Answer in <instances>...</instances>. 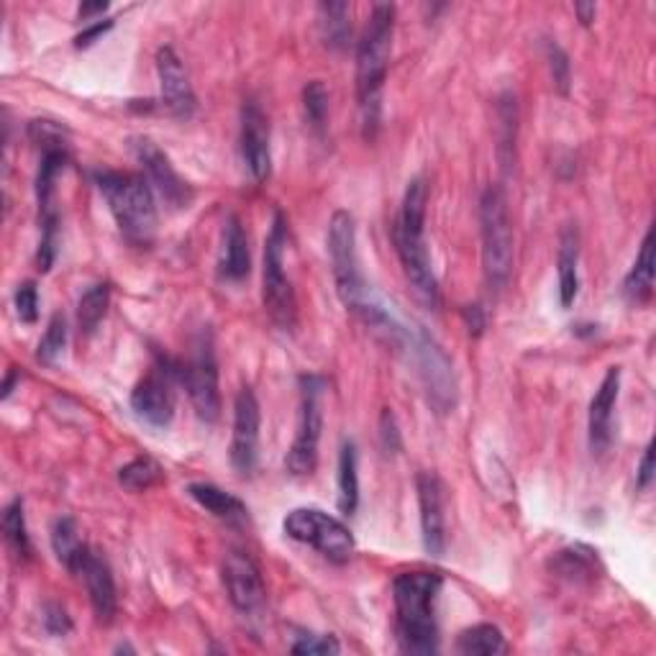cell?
Returning <instances> with one entry per match:
<instances>
[{
	"instance_id": "obj_1",
	"label": "cell",
	"mask_w": 656,
	"mask_h": 656,
	"mask_svg": "<svg viewBox=\"0 0 656 656\" xmlns=\"http://www.w3.org/2000/svg\"><path fill=\"white\" fill-rule=\"evenodd\" d=\"M392 37H396V6L377 3L357 44V109L367 142H375L382 126V95Z\"/></svg>"
},
{
	"instance_id": "obj_2",
	"label": "cell",
	"mask_w": 656,
	"mask_h": 656,
	"mask_svg": "<svg viewBox=\"0 0 656 656\" xmlns=\"http://www.w3.org/2000/svg\"><path fill=\"white\" fill-rule=\"evenodd\" d=\"M328 257H331L336 293H339L347 310L362 318L367 326L382 328L390 336L403 334L392 324V318L385 314V308L372 298V290L367 287L357 257L355 216L349 211H336L331 216V224H328Z\"/></svg>"
},
{
	"instance_id": "obj_3",
	"label": "cell",
	"mask_w": 656,
	"mask_h": 656,
	"mask_svg": "<svg viewBox=\"0 0 656 656\" xmlns=\"http://www.w3.org/2000/svg\"><path fill=\"white\" fill-rule=\"evenodd\" d=\"M441 585L444 580L437 572H403L392 580L398 646L403 654L431 656L439 652L437 601Z\"/></svg>"
},
{
	"instance_id": "obj_4",
	"label": "cell",
	"mask_w": 656,
	"mask_h": 656,
	"mask_svg": "<svg viewBox=\"0 0 656 656\" xmlns=\"http://www.w3.org/2000/svg\"><path fill=\"white\" fill-rule=\"evenodd\" d=\"M426 203H429V187L421 177L410 180L400 205L396 228H392V239L400 257V265L406 269L408 283L413 285L418 300L429 308H439L441 293L437 275H433L429 246H426Z\"/></svg>"
},
{
	"instance_id": "obj_5",
	"label": "cell",
	"mask_w": 656,
	"mask_h": 656,
	"mask_svg": "<svg viewBox=\"0 0 656 656\" xmlns=\"http://www.w3.org/2000/svg\"><path fill=\"white\" fill-rule=\"evenodd\" d=\"M93 180L109 203L123 239L139 249L152 246L154 236H157V205H154L150 180L113 170H95Z\"/></svg>"
},
{
	"instance_id": "obj_6",
	"label": "cell",
	"mask_w": 656,
	"mask_h": 656,
	"mask_svg": "<svg viewBox=\"0 0 656 656\" xmlns=\"http://www.w3.org/2000/svg\"><path fill=\"white\" fill-rule=\"evenodd\" d=\"M482 269L492 290H503L513 273V224L505 191L490 185L480 198Z\"/></svg>"
},
{
	"instance_id": "obj_7",
	"label": "cell",
	"mask_w": 656,
	"mask_h": 656,
	"mask_svg": "<svg viewBox=\"0 0 656 656\" xmlns=\"http://www.w3.org/2000/svg\"><path fill=\"white\" fill-rule=\"evenodd\" d=\"M287 249V221L283 213H275L273 228L265 244V269H262V300L273 324L283 331H293L298 324V300L290 277L285 273Z\"/></svg>"
},
{
	"instance_id": "obj_8",
	"label": "cell",
	"mask_w": 656,
	"mask_h": 656,
	"mask_svg": "<svg viewBox=\"0 0 656 656\" xmlns=\"http://www.w3.org/2000/svg\"><path fill=\"white\" fill-rule=\"evenodd\" d=\"M324 392L326 380L318 375L300 377V413L298 431L290 451H287L285 467L295 478H308L316 472L318 464V444H321L324 431Z\"/></svg>"
},
{
	"instance_id": "obj_9",
	"label": "cell",
	"mask_w": 656,
	"mask_h": 656,
	"mask_svg": "<svg viewBox=\"0 0 656 656\" xmlns=\"http://www.w3.org/2000/svg\"><path fill=\"white\" fill-rule=\"evenodd\" d=\"M283 529L293 541H300L334 564H347L355 556V536L339 519L318 508H295L285 515Z\"/></svg>"
},
{
	"instance_id": "obj_10",
	"label": "cell",
	"mask_w": 656,
	"mask_h": 656,
	"mask_svg": "<svg viewBox=\"0 0 656 656\" xmlns=\"http://www.w3.org/2000/svg\"><path fill=\"white\" fill-rule=\"evenodd\" d=\"M68 150H49L41 154V164L37 172V203H39V269L49 273L57 259V246H60V211H57V177L68 167Z\"/></svg>"
},
{
	"instance_id": "obj_11",
	"label": "cell",
	"mask_w": 656,
	"mask_h": 656,
	"mask_svg": "<svg viewBox=\"0 0 656 656\" xmlns=\"http://www.w3.org/2000/svg\"><path fill=\"white\" fill-rule=\"evenodd\" d=\"M177 382L187 390V398H191L198 418H203L205 423L218 421V365L216 357H213L211 344H201L198 351H195L187 362H177Z\"/></svg>"
},
{
	"instance_id": "obj_12",
	"label": "cell",
	"mask_w": 656,
	"mask_h": 656,
	"mask_svg": "<svg viewBox=\"0 0 656 656\" xmlns=\"http://www.w3.org/2000/svg\"><path fill=\"white\" fill-rule=\"evenodd\" d=\"M172 382H177V362L162 357L157 372L146 375L131 392V408L134 413L154 429H167L175 418V396Z\"/></svg>"
},
{
	"instance_id": "obj_13",
	"label": "cell",
	"mask_w": 656,
	"mask_h": 656,
	"mask_svg": "<svg viewBox=\"0 0 656 656\" xmlns=\"http://www.w3.org/2000/svg\"><path fill=\"white\" fill-rule=\"evenodd\" d=\"M131 150H134L139 164L144 167L152 191H157L164 205H170L172 211H185L187 205L193 203L191 183H185V180L177 175V170L172 167L167 154H164L152 139L146 136L134 139V142H131Z\"/></svg>"
},
{
	"instance_id": "obj_14",
	"label": "cell",
	"mask_w": 656,
	"mask_h": 656,
	"mask_svg": "<svg viewBox=\"0 0 656 656\" xmlns=\"http://www.w3.org/2000/svg\"><path fill=\"white\" fill-rule=\"evenodd\" d=\"M416 365L421 372L423 388L429 392V403L437 408V413H449L457 406V382L451 372V362L444 355V349L431 339L429 334H418L413 341Z\"/></svg>"
},
{
	"instance_id": "obj_15",
	"label": "cell",
	"mask_w": 656,
	"mask_h": 656,
	"mask_svg": "<svg viewBox=\"0 0 656 656\" xmlns=\"http://www.w3.org/2000/svg\"><path fill=\"white\" fill-rule=\"evenodd\" d=\"M259 426L262 410L252 388H242L234 403V433H232V467L242 478L257 470L259 462Z\"/></svg>"
},
{
	"instance_id": "obj_16",
	"label": "cell",
	"mask_w": 656,
	"mask_h": 656,
	"mask_svg": "<svg viewBox=\"0 0 656 656\" xmlns=\"http://www.w3.org/2000/svg\"><path fill=\"white\" fill-rule=\"evenodd\" d=\"M239 150L254 183H265L273 172V150H269V121L257 101H246L242 105Z\"/></svg>"
},
{
	"instance_id": "obj_17",
	"label": "cell",
	"mask_w": 656,
	"mask_h": 656,
	"mask_svg": "<svg viewBox=\"0 0 656 656\" xmlns=\"http://www.w3.org/2000/svg\"><path fill=\"white\" fill-rule=\"evenodd\" d=\"M224 585L228 601H232V605L239 613H257L267 601V587L265 580H262L257 562L246 552H239V549L226 554Z\"/></svg>"
},
{
	"instance_id": "obj_18",
	"label": "cell",
	"mask_w": 656,
	"mask_h": 656,
	"mask_svg": "<svg viewBox=\"0 0 656 656\" xmlns=\"http://www.w3.org/2000/svg\"><path fill=\"white\" fill-rule=\"evenodd\" d=\"M418 508H421V536L423 549L431 556H444L447 552V513H444V485L433 472H418L416 478Z\"/></svg>"
},
{
	"instance_id": "obj_19",
	"label": "cell",
	"mask_w": 656,
	"mask_h": 656,
	"mask_svg": "<svg viewBox=\"0 0 656 656\" xmlns=\"http://www.w3.org/2000/svg\"><path fill=\"white\" fill-rule=\"evenodd\" d=\"M70 572L78 574V577L85 582L90 605H93L98 623H103V626L113 623L119 608V597H116V582H113V572L109 567V562H105L98 552H93V549L85 546V552L80 554V560Z\"/></svg>"
},
{
	"instance_id": "obj_20",
	"label": "cell",
	"mask_w": 656,
	"mask_h": 656,
	"mask_svg": "<svg viewBox=\"0 0 656 656\" xmlns=\"http://www.w3.org/2000/svg\"><path fill=\"white\" fill-rule=\"evenodd\" d=\"M157 78L164 109L177 119H191L198 109V101H195V90L185 64L172 47H162L157 52Z\"/></svg>"
},
{
	"instance_id": "obj_21",
	"label": "cell",
	"mask_w": 656,
	"mask_h": 656,
	"mask_svg": "<svg viewBox=\"0 0 656 656\" xmlns=\"http://www.w3.org/2000/svg\"><path fill=\"white\" fill-rule=\"evenodd\" d=\"M621 396V369L611 367L605 372L601 388L595 390L587 410V439L595 457H603L613 441V410Z\"/></svg>"
},
{
	"instance_id": "obj_22",
	"label": "cell",
	"mask_w": 656,
	"mask_h": 656,
	"mask_svg": "<svg viewBox=\"0 0 656 656\" xmlns=\"http://www.w3.org/2000/svg\"><path fill=\"white\" fill-rule=\"evenodd\" d=\"M252 269L249 239L239 216H228L224 224V244H221L218 273L228 283H242Z\"/></svg>"
},
{
	"instance_id": "obj_23",
	"label": "cell",
	"mask_w": 656,
	"mask_h": 656,
	"mask_svg": "<svg viewBox=\"0 0 656 656\" xmlns=\"http://www.w3.org/2000/svg\"><path fill=\"white\" fill-rule=\"evenodd\" d=\"M187 495H191L203 511H208L213 519L224 521L226 526H244V523L249 521V511H246L242 500L232 495V492L211 485V482H193V485L187 488Z\"/></svg>"
},
{
	"instance_id": "obj_24",
	"label": "cell",
	"mask_w": 656,
	"mask_h": 656,
	"mask_svg": "<svg viewBox=\"0 0 656 656\" xmlns=\"http://www.w3.org/2000/svg\"><path fill=\"white\" fill-rule=\"evenodd\" d=\"M556 275H560V303L562 308H570L580 295V232L574 224L562 228Z\"/></svg>"
},
{
	"instance_id": "obj_25",
	"label": "cell",
	"mask_w": 656,
	"mask_h": 656,
	"mask_svg": "<svg viewBox=\"0 0 656 656\" xmlns=\"http://www.w3.org/2000/svg\"><path fill=\"white\" fill-rule=\"evenodd\" d=\"M549 570H552L556 577L570 580V582H593L601 572V564H597V552L590 546L574 544L567 549H560L552 560H549Z\"/></svg>"
},
{
	"instance_id": "obj_26",
	"label": "cell",
	"mask_w": 656,
	"mask_h": 656,
	"mask_svg": "<svg viewBox=\"0 0 656 656\" xmlns=\"http://www.w3.org/2000/svg\"><path fill=\"white\" fill-rule=\"evenodd\" d=\"M623 293L631 303L642 306V303L652 300L654 293V228H649L638 249V257L631 267V273L623 280Z\"/></svg>"
},
{
	"instance_id": "obj_27",
	"label": "cell",
	"mask_w": 656,
	"mask_h": 656,
	"mask_svg": "<svg viewBox=\"0 0 656 656\" xmlns=\"http://www.w3.org/2000/svg\"><path fill=\"white\" fill-rule=\"evenodd\" d=\"M515 142H519V101L513 93L498 98V160L505 172L515 167Z\"/></svg>"
},
{
	"instance_id": "obj_28",
	"label": "cell",
	"mask_w": 656,
	"mask_h": 656,
	"mask_svg": "<svg viewBox=\"0 0 656 656\" xmlns=\"http://www.w3.org/2000/svg\"><path fill=\"white\" fill-rule=\"evenodd\" d=\"M457 652L462 656H495L505 654L508 644L503 631L498 626H492V623H478V626L459 634Z\"/></svg>"
},
{
	"instance_id": "obj_29",
	"label": "cell",
	"mask_w": 656,
	"mask_h": 656,
	"mask_svg": "<svg viewBox=\"0 0 656 656\" xmlns=\"http://www.w3.org/2000/svg\"><path fill=\"white\" fill-rule=\"evenodd\" d=\"M359 508V470H357V444L344 441L339 451V511L355 515Z\"/></svg>"
},
{
	"instance_id": "obj_30",
	"label": "cell",
	"mask_w": 656,
	"mask_h": 656,
	"mask_svg": "<svg viewBox=\"0 0 656 656\" xmlns=\"http://www.w3.org/2000/svg\"><path fill=\"white\" fill-rule=\"evenodd\" d=\"M109 306H111L109 283H98L82 293V298L78 303V328L82 336L95 334V328L101 326L105 314H109Z\"/></svg>"
},
{
	"instance_id": "obj_31",
	"label": "cell",
	"mask_w": 656,
	"mask_h": 656,
	"mask_svg": "<svg viewBox=\"0 0 656 656\" xmlns=\"http://www.w3.org/2000/svg\"><path fill=\"white\" fill-rule=\"evenodd\" d=\"M318 27L326 47L344 49L351 37V8L347 3H321L318 6Z\"/></svg>"
},
{
	"instance_id": "obj_32",
	"label": "cell",
	"mask_w": 656,
	"mask_h": 656,
	"mask_svg": "<svg viewBox=\"0 0 656 656\" xmlns=\"http://www.w3.org/2000/svg\"><path fill=\"white\" fill-rule=\"evenodd\" d=\"M164 478L162 467L152 457H136L129 464L119 470V482L129 492H144L154 485H160Z\"/></svg>"
},
{
	"instance_id": "obj_33",
	"label": "cell",
	"mask_w": 656,
	"mask_h": 656,
	"mask_svg": "<svg viewBox=\"0 0 656 656\" xmlns=\"http://www.w3.org/2000/svg\"><path fill=\"white\" fill-rule=\"evenodd\" d=\"M3 533L6 541L11 544V549L23 560H29L31 552V539H29V529H27V515H23V500L16 498L6 505L3 511Z\"/></svg>"
},
{
	"instance_id": "obj_34",
	"label": "cell",
	"mask_w": 656,
	"mask_h": 656,
	"mask_svg": "<svg viewBox=\"0 0 656 656\" xmlns=\"http://www.w3.org/2000/svg\"><path fill=\"white\" fill-rule=\"evenodd\" d=\"M52 549L64 567L72 570L75 562L80 560V554L85 552V544L80 541L78 533V523L72 519H60L52 529Z\"/></svg>"
},
{
	"instance_id": "obj_35",
	"label": "cell",
	"mask_w": 656,
	"mask_h": 656,
	"mask_svg": "<svg viewBox=\"0 0 656 656\" xmlns=\"http://www.w3.org/2000/svg\"><path fill=\"white\" fill-rule=\"evenodd\" d=\"M303 111H306L310 129H314L318 136H324L328 126V93L321 80L308 82V85L303 88Z\"/></svg>"
},
{
	"instance_id": "obj_36",
	"label": "cell",
	"mask_w": 656,
	"mask_h": 656,
	"mask_svg": "<svg viewBox=\"0 0 656 656\" xmlns=\"http://www.w3.org/2000/svg\"><path fill=\"white\" fill-rule=\"evenodd\" d=\"M64 347H68V321H64L62 314H57L52 321H49L44 336H41L37 359L41 365H54L57 359L62 357Z\"/></svg>"
},
{
	"instance_id": "obj_37",
	"label": "cell",
	"mask_w": 656,
	"mask_h": 656,
	"mask_svg": "<svg viewBox=\"0 0 656 656\" xmlns=\"http://www.w3.org/2000/svg\"><path fill=\"white\" fill-rule=\"evenodd\" d=\"M29 136H31V142L39 144L44 152H49V150H68V142H70L68 129H64L62 123L47 121V119L31 121L29 123Z\"/></svg>"
},
{
	"instance_id": "obj_38",
	"label": "cell",
	"mask_w": 656,
	"mask_h": 656,
	"mask_svg": "<svg viewBox=\"0 0 656 656\" xmlns=\"http://www.w3.org/2000/svg\"><path fill=\"white\" fill-rule=\"evenodd\" d=\"M546 60H549V70H552L554 88L560 90L562 95H567V93H570V85H572L570 57L564 54V49H562L560 44H554V41H549V44H546Z\"/></svg>"
},
{
	"instance_id": "obj_39",
	"label": "cell",
	"mask_w": 656,
	"mask_h": 656,
	"mask_svg": "<svg viewBox=\"0 0 656 656\" xmlns=\"http://www.w3.org/2000/svg\"><path fill=\"white\" fill-rule=\"evenodd\" d=\"M13 306H16V314L23 324H37L39 318V290H37V283L34 280H27L16 287L13 293Z\"/></svg>"
},
{
	"instance_id": "obj_40",
	"label": "cell",
	"mask_w": 656,
	"mask_h": 656,
	"mask_svg": "<svg viewBox=\"0 0 656 656\" xmlns=\"http://www.w3.org/2000/svg\"><path fill=\"white\" fill-rule=\"evenodd\" d=\"M293 654L298 656H314V654H339L341 646L334 636H321V634H300L298 642L290 646Z\"/></svg>"
},
{
	"instance_id": "obj_41",
	"label": "cell",
	"mask_w": 656,
	"mask_h": 656,
	"mask_svg": "<svg viewBox=\"0 0 656 656\" xmlns=\"http://www.w3.org/2000/svg\"><path fill=\"white\" fill-rule=\"evenodd\" d=\"M41 623H44V631L49 636H68L72 631V618L68 611L57 603H47L44 611H41Z\"/></svg>"
},
{
	"instance_id": "obj_42",
	"label": "cell",
	"mask_w": 656,
	"mask_h": 656,
	"mask_svg": "<svg viewBox=\"0 0 656 656\" xmlns=\"http://www.w3.org/2000/svg\"><path fill=\"white\" fill-rule=\"evenodd\" d=\"M380 439H382L385 451H398L400 449V431H398L396 416H392L390 410H382V418H380Z\"/></svg>"
},
{
	"instance_id": "obj_43",
	"label": "cell",
	"mask_w": 656,
	"mask_h": 656,
	"mask_svg": "<svg viewBox=\"0 0 656 656\" xmlns=\"http://www.w3.org/2000/svg\"><path fill=\"white\" fill-rule=\"evenodd\" d=\"M652 480H654V441L649 447L644 449V457H642V462H638V472H636V488L638 490H649V485H652Z\"/></svg>"
},
{
	"instance_id": "obj_44",
	"label": "cell",
	"mask_w": 656,
	"mask_h": 656,
	"mask_svg": "<svg viewBox=\"0 0 656 656\" xmlns=\"http://www.w3.org/2000/svg\"><path fill=\"white\" fill-rule=\"evenodd\" d=\"M111 29H113V21H111V19L90 23L88 29H82V34L75 37V47H78V49H85V47H90V44H95V41L101 39L103 34H109Z\"/></svg>"
},
{
	"instance_id": "obj_45",
	"label": "cell",
	"mask_w": 656,
	"mask_h": 656,
	"mask_svg": "<svg viewBox=\"0 0 656 656\" xmlns=\"http://www.w3.org/2000/svg\"><path fill=\"white\" fill-rule=\"evenodd\" d=\"M462 316H464L467 328H470V334L480 336L482 328H485V314H482V308L480 306H464Z\"/></svg>"
},
{
	"instance_id": "obj_46",
	"label": "cell",
	"mask_w": 656,
	"mask_h": 656,
	"mask_svg": "<svg viewBox=\"0 0 656 656\" xmlns=\"http://www.w3.org/2000/svg\"><path fill=\"white\" fill-rule=\"evenodd\" d=\"M109 11V3H82L78 8V16L82 21H93L95 23V16H103Z\"/></svg>"
},
{
	"instance_id": "obj_47",
	"label": "cell",
	"mask_w": 656,
	"mask_h": 656,
	"mask_svg": "<svg viewBox=\"0 0 656 656\" xmlns=\"http://www.w3.org/2000/svg\"><path fill=\"white\" fill-rule=\"evenodd\" d=\"M574 13H577L582 27H593V21L597 16V6L595 3H577L574 6Z\"/></svg>"
},
{
	"instance_id": "obj_48",
	"label": "cell",
	"mask_w": 656,
	"mask_h": 656,
	"mask_svg": "<svg viewBox=\"0 0 656 656\" xmlns=\"http://www.w3.org/2000/svg\"><path fill=\"white\" fill-rule=\"evenodd\" d=\"M16 377H19V372H16V369H11V372L6 375V382H3V392H0V398L3 400H8L11 398V392H13V385H16Z\"/></svg>"
}]
</instances>
